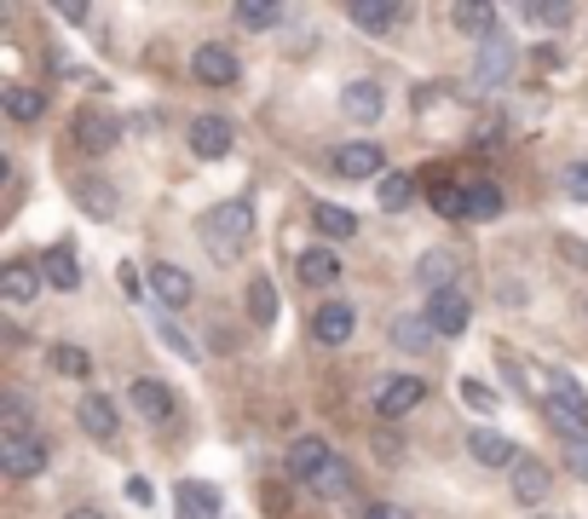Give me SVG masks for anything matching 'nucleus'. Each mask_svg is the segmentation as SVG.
I'll use <instances>...</instances> for the list:
<instances>
[{
  "label": "nucleus",
  "instance_id": "1",
  "mask_svg": "<svg viewBox=\"0 0 588 519\" xmlns=\"http://www.w3.org/2000/svg\"><path fill=\"white\" fill-rule=\"evenodd\" d=\"M196 237H202V249H208V260L237 266V260L249 254V243H254V208L242 203V196H237V203H219V208L202 214Z\"/></svg>",
  "mask_w": 588,
  "mask_h": 519
},
{
  "label": "nucleus",
  "instance_id": "2",
  "mask_svg": "<svg viewBox=\"0 0 588 519\" xmlns=\"http://www.w3.org/2000/svg\"><path fill=\"white\" fill-rule=\"evenodd\" d=\"M542 415L554 422V433L565 445H572V438H588V393L565 370H554L549 387H542Z\"/></svg>",
  "mask_w": 588,
  "mask_h": 519
},
{
  "label": "nucleus",
  "instance_id": "3",
  "mask_svg": "<svg viewBox=\"0 0 588 519\" xmlns=\"http://www.w3.org/2000/svg\"><path fill=\"white\" fill-rule=\"evenodd\" d=\"M329 162H335L340 179H358V185H370V179L381 185V179H387V150H381L375 138H352V145H340Z\"/></svg>",
  "mask_w": 588,
  "mask_h": 519
},
{
  "label": "nucleus",
  "instance_id": "4",
  "mask_svg": "<svg viewBox=\"0 0 588 519\" xmlns=\"http://www.w3.org/2000/svg\"><path fill=\"white\" fill-rule=\"evenodd\" d=\"M416 405H428V382H421V375H387V382L375 387V415L381 422H404Z\"/></svg>",
  "mask_w": 588,
  "mask_h": 519
},
{
  "label": "nucleus",
  "instance_id": "5",
  "mask_svg": "<svg viewBox=\"0 0 588 519\" xmlns=\"http://www.w3.org/2000/svg\"><path fill=\"white\" fill-rule=\"evenodd\" d=\"M421 317L433 324L439 341H456V335H468L473 324V306H468V294L461 289H444V294H428V306H421Z\"/></svg>",
  "mask_w": 588,
  "mask_h": 519
},
{
  "label": "nucleus",
  "instance_id": "6",
  "mask_svg": "<svg viewBox=\"0 0 588 519\" xmlns=\"http://www.w3.org/2000/svg\"><path fill=\"white\" fill-rule=\"evenodd\" d=\"M185 138H191V150L202 156V162H219V156H231V145H237V128L226 122V116H191Z\"/></svg>",
  "mask_w": 588,
  "mask_h": 519
},
{
  "label": "nucleus",
  "instance_id": "7",
  "mask_svg": "<svg viewBox=\"0 0 588 519\" xmlns=\"http://www.w3.org/2000/svg\"><path fill=\"white\" fill-rule=\"evenodd\" d=\"M0 473H12V479H35V473H47V438H0Z\"/></svg>",
  "mask_w": 588,
  "mask_h": 519
},
{
  "label": "nucleus",
  "instance_id": "8",
  "mask_svg": "<svg viewBox=\"0 0 588 519\" xmlns=\"http://www.w3.org/2000/svg\"><path fill=\"white\" fill-rule=\"evenodd\" d=\"M191 75H196L202 87H231L237 75H242V64H237V52H231V47L202 41V47L191 52Z\"/></svg>",
  "mask_w": 588,
  "mask_h": 519
},
{
  "label": "nucleus",
  "instance_id": "9",
  "mask_svg": "<svg viewBox=\"0 0 588 519\" xmlns=\"http://www.w3.org/2000/svg\"><path fill=\"white\" fill-rule=\"evenodd\" d=\"M508 75H514V41H508V35H491V41H479L473 82H479V87H508Z\"/></svg>",
  "mask_w": 588,
  "mask_h": 519
},
{
  "label": "nucleus",
  "instance_id": "10",
  "mask_svg": "<svg viewBox=\"0 0 588 519\" xmlns=\"http://www.w3.org/2000/svg\"><path fill=\"white\" fill-rule=\"evenodd\" d=\"M381 110H387V93H381L375 82H347V87H340V116H347V122L375 128Z\"/></svg>",
  "mask_w": 588,
  "mask_h": 519
},
{
  "label": "nucleus",
  "instance_id": "11",
  "mask_svg": "<svg viewBox=\"0 0 588 519\" xmlns=\"http://www.w3.org/2000/svg\"><path fill=\"white\" fill-rule=\"evenodd\" d=\"M219 491L214 485H202V479H179V491H173V514L179 519H219Z\"/></svg>",
  "mask_w": 588,
  "mask_h": 519
},
{
  "label": "nucleus",
  "instance_id": "12",
  "mask_svg": "<svg viewBox=\"0 0 588 519\" xmlns=\"http://www.w3.org/2000/svg\"><path fill=\"white\" fill-rule=\"evenodd\" d=\"M456 271H461V260L451 249H428L416 260V283L428 289V294H444V289H456Z\"/></svg>",
  "mask_w": 588,
  "mask_h": 519
},
{
  "label": "nucleus",
  "instance_id": "13",
  "mask_svg": "<svg viewBox=\"0 0 588 519\" xmlns=\"http://www.w3.org/2000/svg\"><path fill=\"white\" fill-rule=\"evenodd\" d=\"M352 329H358V312L352 306H340V301H329V306H317L312 312V335L323 347H347L352 341Z\"/></svg>",
  "mask_w": 588,
  "mask_h": 519
},
{
  "label": "nucleus",
  "instance_id": "14",
  "mask_svg": "<svg viewBox=\"0 0 588 519\" xmlns=\"http://www.w3.org/2000/svg\"><path fill=\"white\" fill-rule=\"evenodd\" d=\"M128 398H133V410L145 415V422H168L173 415V393L156 382V375H133L128 382Z\"/></svg>",
  "mask_w": 588,
  "mask_h": 519
},
{
  "label": "nucleus",
  "instance_id": "15",
  "mask_svg": "<svg viewBox=\"0 0 588 519\" xmlns=\"http://www.w3.org/2000/svg\"><path fill=\"white\" fill-rule=\"evenodd\" d=\"M549 491H554V473L537 462V456H519V468H514V496L525 508H542L549 503Z\"/></svg>",
  "mask_w": 588,
  "mask_h": 519
},
{
  "label": "nucleus",
  "instance_id": "16",
  "mask_svg": "<svg viewBox=\"0 0 588 519\" xmlns=\"http://www.w3.org/2000/svg\"><path fill=\"white\" fill-rule=\"evenodd\" d=\"M75 422L87 427V433L98 438V445H110V438H116V427H121V415H116V405H110L105 393H87V398L75 405Z\"/></svg>",
  "mask_w": 588,
  "mask_h": 519
},
{
  "label": "nucleus",
  "instance_id": "17",
  "mask_svg": "<svg viewBox=\"0 0 588 519\" xmlns=\"http://www.w3.org/2000/svg\"><path fill=\"white\" fill-rule=\"evenodd\" d=\"M468 456H473L479 468H519V450H514V438H502V433H491V427L468 433Z\"/></svg>",
  "mask_w": 588,
  "mask_h": 519
},
{
  "label": "nucleus",
  "instance_id": "18",
  "mask_svg": "<svg viewBox=\"0 0 588 519\" xmlns=\"http://www.w3.org/2000/svg\"><path fill=\"white\" fill-rule=\"evenodd\" d=\"M151 289L161 294V306H191V294H196L191 271H179L173 260H156L151 266Z\"/></svg>",
  "mask_w": 588,
  "mask_h": 519
},
{
  "label": "nucleus",
  "instance_id": "19",
  "mask_svg": "<svg viewBox=\"0 0 588 519\" xmlns=\"http://www.w3.org/2000/svg\"><path fill=\"white\" fill-rule=\"evenodd\" d=\"M40 294V271L29 266V260H12L7 271H0V301L7 306H29Z\"/></svg>",
  "mask_w": 588,
  "mask_h": 519
},
{
  "label": "nucleus",
  "instance_id": "20",
  "mask_svg": "<svg viewBox=\"0 0 588 519\" xmlns=\"http://www.w3.org/2000/svg\"><path fill=\"white\" fill-rule=\"evenodd\" d=\"M347 17H352V24H358L363 35H387V29H393V24H404L410 12H404V7H387V0H352Z\"/></svg>",
  "mask_w": 588,
  "mask_h": 519
},
{
  "label": "nucleus",
  "instance_id": "21",
  "mask_svg": "<svg viewBox=\"0 0 588 519\" xmlns=\"http://www.w3.org/2000/svg\"><path fill=\"white\" fill-rule=\"evenodd\" d=\"M116 145V122L110 116H98V110H81L75 116V150H87V156H105Z\"/></svg>",
  "mask_w": 588,
  "mask_h": 519
},
{
  "label": "nucleus",
  "instance_id": "22",
  "mask_svg": "<svg viewBox=\"0 0 588 519\" xmlns=\"http://www.w3.org/2000/svg\"><path fill=\"white\" fill-rule=\"evenodd\" d=\"M0 110H7L12 122H40V116H47V93L12 82V87H0Z\"/></svg>",
  "mask_w": 588,
  "mask_h": 519
},
{
  "label": "nucleus",
  "instance_id": "23",
  "mask_svg": "<svg viewBox=\"0 0 588 519\" xmlns=\"http://www.w3.org/2000/svg\"><path fill=\"white\" fill-rule=\"evenodd\" d=\"M323 462H335V450L323 445V438H295V445H289V473L300 479V485H307Z\"/></svg>",
  "mask_w": 588,
  "mask_h": 519
},
{
  "label": "nucleus",
  "instance_id": "24",
  "mask_svg": "<svg viewBox=\"0 0 588 519\" xmlns=\"http://www.w3.org/2000/svg\"><path fill=\"white\" fill-rule=\"evenodd\" d=\"M312 226L329 237V243H347V237L358 231V214L340 208V203H312Z\"/></svg>",
  "mask_w": 588,
  "mask_h": 519
},
{
  "label": "nucleus",
  "instance_id": "25",
  "mask_svg": "<svg viewBox=\"0 0 588 519\" xmlns=\"http://www.w3.org/2000/svg\"><path fill=\"white\" fill-rule=\"evenodd\" d=\"M249 317H254L260 329H272L277 317H283V294H277L272 277H254V283H249Z\"/></svg>",
  "mask_w": 588,
  "mask_h": 519
},
{
  "label": "nucleus",
  "instance_id": "26",
  "mask_svg": "<svg viewBox=\"0 0 588 519\" xmlns=\"http://www.w3.org/2000/svg\"><path fill=\"white\" fill-rule=\"evenodd\" d=\"M451 24H456L461 35H473V41H491V35H496V7H484V0H468V7L451 12Z\"/></svg>",
  "mask_w": 588,
  "mask_h": 519
},
{
  "label": "nucleus",
  "instance_id": "27",
  "mask_svg": "<svg viewBox=\"0 0 588 519\" xmlns=\"http://www.w3.org/2000/svg\"><path fill=\"white\" fill-rule=\"evenodd\" d=\"M433 341H439V335H433L428 317H410V312L393 317V347H398V352H428Z\"/></svg>",
  "mask_w": 588,
  "mask_h": 519
},
{
  "label": "nucleus",
  "instance_id": "28",
  "mask_svg": "<svg viewBox=\"0 0 588 519\" xmlns=\"http://www.w3.org/2000/svg\"><path fill=\"white\" fill-rule=\"evenodd\" d=\"M300 283H312V289H323V283H340V260L329 254V249H307L300 254Z\"/></svg>",
  "mask_w": 588,
  "mask_h": 519
},
{
  "label": "nucleus",
  "instance_id": "29",
  "mask_svg": "<svg viewBox=\"0 0 588 519\" xmlns=\"http://www.w3.org/2000/svg\"><path fill=\"white\" fill-rule=\"evenodd\" d=\"M47 283L52 289H81V266H75V249L70 243H58V249H47Z\"/></svg>",
  "mask_w": 588,
  "mask_h": 519
},
{
  "label": "nucleus",
  "instance_id": "30",
  "mask_svg": "<svg viewBox=\"0 0 588 519\" xmlns=\"http://www.w3.org/2000/svg\"><path fill=\"white\" fill-rule=\"evenodd\" d=\"M29 422H35V410H29L24 393H7V398H0V438H24Z\"/></svg>",
  "mask_w": 588,
  "mask_h": 519
},
{
  "label": "nucleus",
  "instance_id": "31",
  "mask_svg": "<svg viewBox=\"0 0 588 519\" xmlns=\"http://www.w3.org/2000/svg\"><path fill=\"white\" fill-rule=\"evenodd\" d=\"M307 491H312V496H347V491H352V468L335 456V462H323V468L307 479Z\"/></svg>",
  "mask_w": 588,
  "mask_h": 519
},
{
  "label": "nucleus",
  "instance_id": "32",
  "mask_svg": "<svg viewBox=\"0 0 588 519\" xmlns=\"http://www.w3.org/2000/svg\"><path fill=\"white\" fill-rule=\"evenodd\" d=\"M428 203H433L444 219H461V214H468V191H461V185H451L444 173H433V185H428Z\"/></svg>",
  "mask_w": 588,
  "mask_h": 519
},
{
  "label": "nucleus",
  "instance_id": "33",
  "mask_svg": "<svg viewBox=\"0 0 588 519\" xmlns=\"http://www.w3.org/2000/svg\"><path fill=\"white\" fill-rule=\"evenodd\" d=\"M75 203H81V208H93L98 219H110V214H116V191H110V179H81V185H75Z\"/></svg>",
  "mask_w": 588,
  "mask_h": 519
},
{
  "label": "nucleus",
  "instance_id": "34",
  "mask_svg": "<svg viewBox=\"0 0 588 519\" xmlns=\"http://www.w3.org/2000/svg\"><path fill=\"white\" fill-rule=\"evenodd\" d=\"M410 196H416V179L410 173H387L375 185V203L387 208V214H398V208H410Z\"/></svg>",
  "mask_w": 588,
  "mask_h": 519
},
{
  "label": "nucleus",
  "instance_id": "35",
  "mask_svg": "<svg viewBox=\"0 0 588 519\" xmlns=\"http://www.w3.org/2000/svg\"><path fill=\"white\" fill-rule=\"evenodd\" d=\"M496 214H502V191L491 179H473L468 185V219H496Z\"/></svg>",
  "mask_w": 588,
  "mask_h": 519
},
{
  "label": "nucleus",
  "instance_id": "36",
  "mask_svg": "<svg viewBox=\"0 0 588 519\" xmlns=\"http://www.w3.org/2000/svg\"><path fill=\"white\" fill-rule=\"evenodd\" d=\"M237 24H242V29H277V24H283V7H272V0H242V7H237Z\"/></svg>",
  "mask_w": 588,
  "mask_h": 519
},
{
  "label": "nucleus",
  "instance_id": "37",
  "mask_svg": "<svg viewBox=\"0 0 588 519\" xmlns=\"http://www.w3.org/2000/svg\"><path fill=\"white\" fill-rule=\"evenodd\" d=\"M52 370L58 375H70V382H87V375H93V358L87 352H81V347H52Z\"/></svg>",
  "mask_w": 588,
  "mask_h": 519
},
{
  "label": "nucleus",
  "instance_id": "38",
  "mask_svg": "<svg viewBox=\"0 0 588 519\" xmlns=\"http://www.w3.org/2000/svg\"><path fill=\"white\" fill-rule=\"evenodd\" d=\"M525 24H537V29H560V24H572V7H525Z\"/></svg>",
  "mask_w": 588,
  "mask_h": 519
},
{
  "label": "nucleus",
  "instance_id": "39",
  "mask_svg": "<svg viewBox=\"0 0 588 519\" xmlns=\"http://www.w3.org/2000/svg\"><path fill=\"white\" fill-rule=\"evenodd\" d=\"M560 185H565V196H572V203H588V162H572L560 173Z\"/></svg>",
  "mask_w": 588,
  "mask_h": 519
},
{
  "label": "nucleus",
  "instance_id": "40",
  "mask_svg": "<svg viewBox=\"0 0 588 519\" xmlns=\"http://www.w3.org/2000/svg\"><path fill=\"white\" fill-rule=\"evenodd\" d=\"M560 456H565V473H572V479H583V485H588V438H572V445H565Z\"/></svg>",
  "mask_w": 588,
  "mask_h": 519
},
{
  "label": "nucleus",
  "instance_id": "41",
  "mask_svg": "<svg viewBox=\"0 0 588 519\" xmlns=\"http://www.w3.org/2000/svg\"><path fill=\"white\" fill-rule=\"evenodd\" d=\"M461 398H468L473 410H496V393L484 387V382H461Z\"/></svg>",
  "mask_w": 588,
  "mask_h": 519
},
{
  "label": "nucleus",
  "instance_id": "42",
  "mask_svg": "<svg viewBox=\"0 0 588 519\" xmlns=\"http://www.w3.org/2000/svg\"><path fill=\"white\" fill-rule=\"evenodd\" d=\"M156 329H161V341H168L173 352H185V358H196V347L185 341V329H173V324H168V317H156Z\"/></svg>",
  "mask_w": 588,
  "mask_h": 519
},
{
  "label": "nucleus",
  "instance_id": "43",
  "mask_svg": "<svg viewBox=\"0 0 588 519\" xmlns=\"http://www.w3.org/2000/svg\"><path fill=\"white\" fill-rule=\"evenodd\" d=\"M363 519H416V514L404 508V503H370V508H363Z\"/></svg>",
  "mask_w": 588,
  "mask_h": 519
},
{
  "label": "nucleus",
  "instance_id": "44",
  "mask_svg": "<svg viewBox=\"0 0 588 519\" xmlns=\"http://www.w3.org/2000/svg\"><path fill=\"white\" fill-rule=\"evenodd\" d=\"M560 254L572 260V266H583V271H588V249L577 243V237H560Z\"/></svg>",
  "mask_w": 588,
  "mask_h": 519
},
{
  "label": "nucleus",
  "instance_id": "45",
  "mask_svg": "<svg viewBox=\"0 0 588 519\" xmlns=\"http://www.w3.org/2000/svg\"><path fill=\"white\" fill-rule=\"evenodd\" d=\"M128 496H133L139 508H145V503H151V479H139V473H133V479H128Z\"/></svg>",
  "mask_w": 588,
  "mask_h": 519
},
{
  "label": "nucleus",
  "instance_id": "46",
  "mask_svg": "<svg viewBox=\"0 0 588 519\" xmlns=\"http://www.w3.org/2000/svg\"><path fill=\"white\" fill-rule=\"evenodd\" d=\"M64 519H105V514H98V508H70Z\"/></svg>",
  "mask_w": 588,
  "mask_h": 519
},
{
  "label": "nucleus",
  "instance_id": "47",
  "mask_svg": "<svg viewBox=\"0 0 588 519\" xmlns=\"http://www.w3.org/2000/svg\"><path fill=\"white\" fill-rule=\"evenodd\" d=\"M542 519H549V514H542Z\"/></svg>",
  "mask_w": 588,
  "mask_h": 519
}]
</instances>
